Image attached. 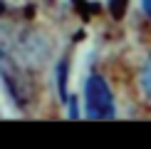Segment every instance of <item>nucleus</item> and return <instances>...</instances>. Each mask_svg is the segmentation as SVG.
<instances>
[{
    "label": "nucleus",
    "mask_w": 151,
    "mask_h": 149,
    "mask_svg": "<svg viewBox=\"0 0 151 149\" xmlns=\"http://www.w3.org/2000/svg\"><path fill=\"white\" fill-rule=\"evenodd\" d=\"M139 85H141V92L144 97L151 102V55L146 57V62L141 65V72H139Z\"/></svg>",
    "instance_id": "obj_2"
},
{
    "label": "nucleus",
    "mask_w": 151,
    "mask_h": 149,
    "mask_svg": "<svg viewBox=\"0 0 151 149\" xmlns=\"http://www.w3.org/2000/svg\"><path fill=\"white\" fill-rule=\"evenodd\" d=\"M84 97H87V109H89L92 117L97 119H109L114 117V99H111V92L106 82L99 74H92L87 80V90H84Z\"/></svg>",
    "instance_id": "obj_1"
},
{
    "label": "nucleus",
    "mask_w": 151,
    "mask_h": 149,
    "mask_svg": "<svg viewBox=\"0 0 151 149\" xmlns=\"http://www.w3.org/2000/svg\"><path fill=\"white\" fill-rule=\"evenodd\" d=\"M141 5H144V10H146V15L151 17V0H141Z\"/></svg>",
    "instance_id": "obj_3"
}]
</instances>
